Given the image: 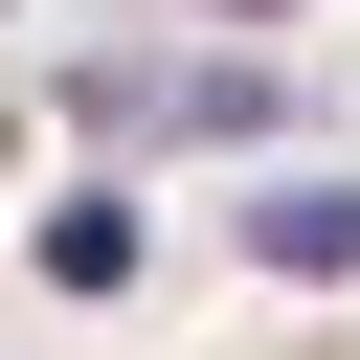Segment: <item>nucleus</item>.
Listing matches in <instances>:
<instances>
[{"mask_svg": "<svg viewBox=\"0 0 360 360\" xmlns=\"http://www.w3.org/2000/svg\"><path fill=\"white\" fill-rule=\"evenodd\" d=\"M248 248H270L292 292H338V270H360V180H270V202H248Z\"/></svg>", "mask_w": 360, "mask_h": 360, "instance_id": "nucleus-1", "label": "nucleus"}, {"mask_svg": "<svg viewBox=\"0 0 360 360\" xmlns=\"http://www.w3.org/2000/svg\"><path fill=\"white\" fill-rule=\"evenodd\" d=\"M248 22H270V0H248Z\"/></svg>", "mask_w": 360, "mask_h": 360, "instance_id": "nucleus-2", "label": "nucleus"}]
</instances>
